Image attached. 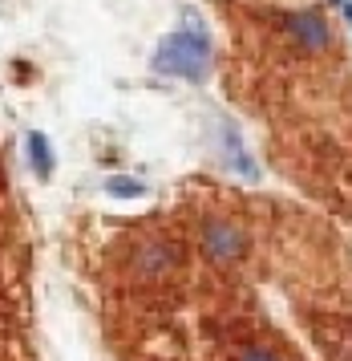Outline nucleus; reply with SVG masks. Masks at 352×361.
<instances>
[{
  "label": "nucleus",
  "instance_id": "nucleus-1",
  "mask_svg": "<svg viewBox=\"0 0 352 361\" xmlns=\"http://www.w3.org/2000/svg\"><path fill=\"white\" fill-rule=\"evenodd\" d=\"M154 66L162 73H175V78H187V82H203L210 69V45L203 33H175L166 37L154 53Z\"/></svg>",
  "mask_w": 352,
  "mask_h": 361
},
{
  "label": "nucleus",
  "instance_id": "nucleus-2",
  "mask_svg": "<svg viewBox=\"0 0 352 361\" xmlns=\"http://www.w3.org/2000/svg\"><path fill=\"white\" fill-rule=\"evenodd\" d=\"M203 247H207V256H215V260H235V256H243V247H247V235L235 224H207Z\"/></svg>",
  "mask_w": 352,
  "mask_h": 361
},
{
  "label": "nucleus",
  "instance_id": "nucleus-3",
  "mask_svg": "<svg viewBox=\"0 0 352 361\" xmlns=\"http://www.w3.org/2000/svg\"><path fill=\"white\" fill-rule=\"evenodd\" d=\"M29 154H32V171H37L41 179H49V159H53V154H49L45 134H37V130L29 134Z\"/></svg>",
  "mask_w": 352,
  "mask_h": 361
},
{
  "label": "nucleus",
  "instance_id": "nucleus-4",
  "mask_svg": "<svg viewBox=\"0 0 352 361\" xmlns=\"http://www.w3.org/2000/svg\"><path fill=\"white\" fill-rule=\"evenodd\" d=\"M235 361H284V357H279V353H272V349L247 345V349H239V353H235Z\"/></svg>",
  "mask_w": 352,
  "mask_h": 361
},
{
  "label": "nucleus",
  "instance_id": "nucleus-5",
  "mask_svg": "<svg viewBox=\"0 0 352 361\" xmlns=\"http://www.w3.org/2000/svg\"><path fill=\"white\" fill-rule=\"evenodd\" d=\"M110 191H113V195L134 199V195H142V183H138V179H110Z\"/></svg>",
  "mask_w": 352,
  "mask_h": 361
}]
</instances>
